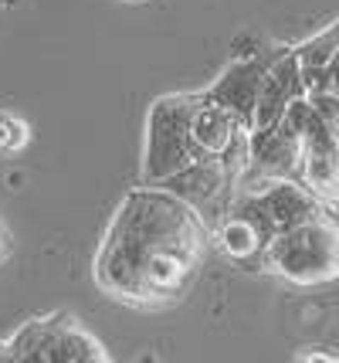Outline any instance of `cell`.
<instances>
[{
  "mask_svg": "<svg viewBox=\"0 0 339 363\" xmlns=\"http://www.w3.org/2000/svg\"><path fill=\"white\" fill-rule=\"evenodd\" d=\"M306 82H302V68H299V55L295 48H285L278 58L272 62V68L265 72L258 92V106H255V129H272L295 99H302Z\"/></svg>",
  "mask_w": 339,
  "mask_h": 363,
  "instance_id": "52a82bcc",
  "label": "cell"
},
{
  "mask_svg": "<svg viewBox=\"0 0 339 363\" xmlns=\"http://www.w3.org/2000/svg\"><path fill=\"white\" fill-rule=\"evenodd\" d=\"M200 102V92L160 95L146 112V150H143V180L163 184L166 177L190 167L197 160L190 140V116Z\"/></svg>",
  "mask_w": 339,
  "mask_h": 363,
  "instance_id": "3957f363",
  "label": "cell"
},
{
  "mask_svg": "<svg viewBox=\"0 0 339 363\" xmlns=\"http://www.w3.org/2000/svg\"><path fill=\"white\" fill-rule=\"evenodd\" d=\"M0 363H14V350H11V336L0 340Z\"/></svg>",
  "mask_w": 339,
  "mask_h": 363,
  "instance_id": "30bf717a",
  "label": "cell"
},
{
  "mask_svg": "<svg viewBox=\"0 0 339 363\" xmlns=\"http://www.w3.org/2000/svg\"><path fill=\"white\" fill-rule=\"evenodd\" d=\"M14 360H34V363H109L113 353L96 333L79 316L65 309H54L45 316L28 319L21 330L11 336Z\"/></svg>",
  "mask_w": 339,
  "mask_h": 363,
  "instance_id": "277c9868",
  "label": "cell"
},
{
  "mask_svg": "<svg viewBox=\"0 0 339 363\" xmlns=\"http://www.w3.org/2000/svg\"><path fill=\"white\" fill-rule=\"evenodd\" d=\"M265 272L292 285H326L339 279V221L323 211L309 221L285 228L268 241L258 262Z\"/></svg>",
  "mask_w": 339,
  "mask_h": 363,
  "instance_id": "7a4b0ae2",
  "label": "cell"
},
{
  "mask_svg": "<svg viewBox=\"0 0 339 363\" xmlns=\"http://www.w3.org/2000/svg\"><path fill=\"white\" fill-rule=\"evenodd\" d=\"M282 51H285V48L234 58V62L221 72V79L214 82V85H207V95L217 99V102H224V106H231L244 123H251V129H255V106H258L261 82H265V72L272 68V62Z\"/></svg>",
  "mask_w": 339,
  "mask_h": 363,
  "instance_id": "8992f818",
  "label": "cell"
},
{
  "mask_svg": "<svg viewBox=\"0 0 339 363\" xmlns=\"http://www.w3.org/2000/svg\"><path fill=\"white\" fill-rule=\"evenodd\" d=\"M268 241L272 231L244 207H231V214L214 224V245L234 262H261Z\"/></svg>",
  "mask_w": 339,
  "mask_h": 363,
  "instance_id": "ba28073f",
  "label": "cell"
},
{
  "mask_svg": "<svg viewBox=\"0 0 339 363\" xmlns=\"http://www.w3.org/2000/svg\"><path fill=\"white\" fill-rule=\"evenodd\" d=\"M122 4H146V0H122Z\"/></svg>",
  "mask_w": 339,
  "mask_h": 363,
  "instance_id": "7c38bea8",
  "label": "cell"
},
{
  "mask_svg": "<svg viewBox=\"0 0 339 363\" xmlns=\"http://www.w3.org/2000/svg\"><path fill=\"white\" fill-rule=\"evenodd\" d=\"M234 207H244L248 214H255L275 238L278 231H285V228H295V224L323 214L326 201H319L302 180L282 177V180H268V184L261 190H255V194H241Z\"/></svg>",
  "mask_w": 339,
  "mask_h": 363,
  "instance_id": "5b68a950",
  "label": "cell"
},
{
  "mask_svg": "<svg viewBox=\"0 0 339 363\" xmlns=\"http://www.w3.org/2000/svg\"><path fill=\"white\" fill-rule=\"evenodd\" d=\"M214 231L190 201L146 184L122 197L98 241L92 279L130 309H170L200 275Z\"/></svg>",
  "mask_w": 339,
  "mask_h": 363,
  "instance_id": "6da1fadb",
  "label": "cell"
},
{
  "mask_svg": "<svg viewBox=\"0 0 339 363\" xmlns=\"http://www.w3.org/2000/svg\"><path fill=\"white\" fill-rule=\"evenodd\" d=\"M0 4H4V7H11V4H17V0H0Z\"/></svg>",
  "mask_w": 339,
  "mask_h": 363,
  "instance_id": "8fae6325",
  "label": "cell"
},
{
  "mask_svg": "<svg viewBox=\"0 0 339 363\" xmlns=\"http://www.w3.org/2000/svg\"><path fill=\"white\" fill-rule=\"evenodd\" d=\"M11 255H14V235H11L7 221L0 218V265H4V262H11Z\"/></svg>",
  "mask_w": 339,
  "mask_h": 363,
  "instance_id": "9c48e42d",
  "label": "cell"
}]
</instances>
